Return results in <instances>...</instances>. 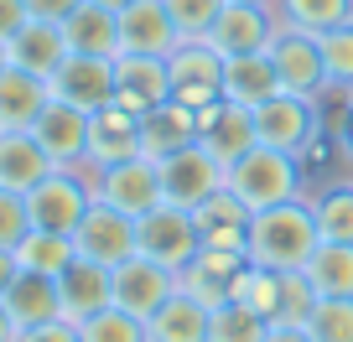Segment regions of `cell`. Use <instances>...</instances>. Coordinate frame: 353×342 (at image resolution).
Wrapping results in <instances>:
<instances>
[{"label":"cell","instance_id":"cell-42","mask_svg":"<svg viewBox=\"0 0 353 342\" xmlns=\"http://www.w3.org/2000/svg\"><path fill=\"white\" fill-rule=\"evenodd\" d=\"M26 21H32V6H26V0H0V42H11Z\"/></svg>","mask_w":353,"mask_h":342},{"label":"cell","instance_id":"cell-31","mask_svg":"<svg viewBox=\"0 0 353 342\" xmlns=\"http://www.w3.org/2000/svg\"><path fill=\"white\" fill-rule=\"evenodd\" d=\"M78 259V244L73 233H47V228H32L21 244H16V265L32 270V275H63L68 265Z\"/></svg>","mask_w":353,"mask_h":342},{"label":"cell","instance_id":"cell-38","mask_svg":"<svg viewBox=\"0 0 353 342\" xmlns=\"http://www.w3.org/2000/svg\"><path fill=\"white\" fill-rule=\"evenodd\" d=\"M78 342H145V321L120 306H104L99 317L78 321Z\"/></svg>","mask_w":353,"mask_h":342},{"label":"cell","instance_id":"cell-19","mask_svg":"<svg viewBox=\"0 0 353 342\" xmlns=\"http://www.w3.org/2000/svg\"><path fill=\"white\" fill-rule=\"evenodd\" d=\"M250 218H254V208L239 197V192H229V187H219L213 197H203L198 208H192V223H198V233H203L208 249H239L244 254Z\"/></svg>","mask_w":353,"mask_h":342},{"label":"cell","instance_id":"cell-40","mask_svg":"<svg viewBox=\"0 0 353 342\" xmlns=\"http://www.w3.org/2000/svg\"><path fill=\"white\" fill-rule=\"evenodd\" d=\"M219 11H223V0H166V16L182 36H208Z\"/></svg>","mask_w":353,"mask_h":342},{"label":"cell","instance_id":"cell-32","mask_svg":"<svg viewBox=\"0 0 353 342\" xmlns=\"http://www.w3.org/2000/svg\"><path fill=\"white\" fill-rule=\"evenodd\" d=\"M301 275L312 280L317 296H353V244H327L322 239Z\"/></svg>","mask_w":353,"mask_h":342},{"label":"cell","instance_id":"cell-1","mask_svg":"<svg viewBox=\"0 0 353 342\" xmlns=\"http://www.w3.org/2000/svg\"><path fill=\"white\" fill-rule=\"evenodd\" d=\"M322 233L317 218H312V202H276V208H260L250 218V239H244V259L265 270H307V259L317 254Z\"/></svg>","mask_w":353,"mask_h":342},{"label":"cell","instance_id":"cell-10","mask_svg":"<svg viewBox=\"0 0 353 342\" xmlns=\"http://www.w3.org/2000/svg\"><path fill=\"white\" fill-rule=\"evenodd\" d=\"M270 63L281 73V89L286 94H301V99H327L332 83H327V63H322V47L312 32H291L281 26V36L270 42Z\"/></svg>","mask_w":353,"mask_h":342},{"label":"cell","instance_id":"cell-22","mask_svg":"<svg viewBox=\"0 0 353 342\" xmlns=\"http://www.w3.org/2000/svg\"><path fill=\"white\" fill-rule=\"evenodd\" d=\"M192 140H198V114L182 99H166L141 114V156H151V161H166Z\"/></svg>","mask_w":353,"mask_h":342},{"label":"cell","instance_id":"cell-33","mask_svg":"<svg viewBox=\"0 0 353 342\" xmlns=\"http://www.w3.org/2000/svg\"><path fill=\"white\" fill-rule=\"evenodd\" d=\"M276 16L281 26H291V32H332V26L353 21V0H276Z\"/></svg>","mask_w":353,"mask_h":342},{"label":"cell","instance_id":"cell-49","mask_svg":"<svg viewBox=\"0 0 353 342\" xmlns=\"http://www.w3.org/2000/svg\"><path fill=\"white\" fill-rule=\"evenodd\" d=\"M94 6H104V11H125L130 0H94Z\"/></svg>","mask_w":353,"mask_h":342},{"label":"cell","instance_id":"cell-39","mask_svg":"<svg viewBox=\"0 0 353 342\" xmlns=\"http://www.w3.org/2000/svg\"><path fill=\"white\" fill-rule=\"evenodd\" d=\"M312 306H317V290H312V280L301 275V270H286V280H281V311H276V327H307Z\"/></svg>","mask_w":353,"mask_h":342},{"label":"cell","instance_id":"cell-18","mask_svg":"<svg viewBox=\"0 0 353 342\" xmlns=\"http://www.w3.org/2000/svg\"><path fill=\"white\" fill-rule=\"evenodd\" d=\"M176 42H182V32L166 16V0H130L120 11V52L166 57Z\"/></svg>","mask_w":353,"mask_h":342},{"label":"cell","instance_id":"cell-43","mask_svg":"<svg viewBox=\"0 0 353 342\" xmlns=\"http://www.w3.org/2000/svg\"><path fill=\"white\" fill-rule=\"evenodd\" d=\"M16 342H78V327L73 321H47V327H26Z\"/></svg>","mask_w":353,"mask_h":342},{"label":"cell","instance_id":"cell-37","mask_svg":"<svg viewBox=\"0 0 353 342\" xmlns=\"http://www.w3.org/2000/svg\"><path fill=\"white\" fill-rule=\"evenodd\" d=\"M312 342H353V296H317L307 317Z\"/></svg>","mask_w":353,"mask_h":342},{"label":"cell","instance_id":"cell-7","mask_svg":"<svg viewBox=\"0 0 353 342\" xmlns=\"http://www.w3.org/2000/svg\"><path fill=\"white\" fill-rule=\"evenodd\" d=\"M166 67H172V99H182L192 114L223 99V57L203 36H182L166 52Z\"/></svg>","mask_w":353,"mask_h":342},{"label":"cell","instance_id":"cell-47","mask_svg":"<svg viewBox=\"0 0 353 342\" xmlns=\"http://www.w3.org/2000/svg\"><path fill=\"white\" fill-rule=\"evenodd\" d=\"M265 342H312V337H307V327H276V321H270Z\"/></svg>","mask_w":353,"mask_h":342},{"label":"cell","instance_id":"cell-6","mask_svg":"<svg viewBox=\"0 0 353 342\" xmlns=\"http://www.w3.org/2000/svg\"><path fill=\"white\" fill-rule=\"evenodd\" d=\"M88 182H94V197L99 202L130 213V218H145V213H156L166 202L161 166H156L151 156H130V161H114V166H104V171H88Z\"/></svg>","mask_w":353,"mask_h":342},{"label":"cell","instance_id":"cell-16","mask_svg":"<svg viewBox=\"0 0 353 342\" xmlns=\"http://www.w3.org/2000/svg\"><path fill=\"white\" fill-rule=\"evenodd\" d=\"M141 156V114L120 109V104H104L99 114H88V161L83 171H104L114 161H130Z\"/></svg>","mask_w":353,"mask_h":342},{"label":"cell","instance_id":"cell-8","mask_svg":"<svg viewBox=\"0 0 353 342\" xmlns=\"http://www.w3.org/2000/svg\"><path fill=\"white\" fill-rule=\"evenodd\" d=\"M317 130H327V114L317 99H301V94H276L254 109V135H260V145H276V151L296 156Z\"/></svg>","mask_w":353,"mask_h":342},{"label":"cell","instance_id":"cell-12","mask_svg":"<svg viewBox=\"0 0 353 342\" xmlns=\"http://www.w3.org/2000/svg\"><path fill=\"white\" fill-rule=\"evenodd\" d=\"M52 99L73 104L83 114H99L104 104H114V57H83V52H68L63 67L52 78Z\"/></svg>","mask_w":353,"mask_h":342},{"label":"cell","instance_id":"cell-35","mask_svg":"<svg viewBox=\"0 0 353 342\" xmlns=\"http://www.w3.org/2000/svg\"><path fill=\"white\" fill-rule=\"evenodd\" d=\"M317 47H322V63H327L332 94L353 99V21H343V26H332V32H322Z\"/></svg>","mask_w":353,"mask_h":342},{"label":"cell","instance_id":"cell-27","mask_svg":"<svg viewBox=\"0 0 353 342\" xmlns=\"http://www.w3.org/2000/svg\"><path fill=\"white\" fill-rule=\"evenodd\" d=\"M63 57H68L63 21H37L32 16V21L11 36V63L26 67V73H37V78H52L57 67H63Z\"/></svg>","mask_w":353,"mask_h":342},{"label":"cell","instance_id":"cell-24","mask_svg":"<svg viewBox=\"0 0 353 342\" xmlns=\"http://www.w3.org/2000/svg\"><path fill=\"white\" fill-rule=\"evenodd\" d=\"M52 104V83L26 67H6L0 73V130H32L37 114Z\"/></svg>","mask_w":353,"mask_h":342},{"label":"cell","instance_id":"cell-44","mask_svg":"<svg viewBox=\"0 0 353 342\" xmlns=\"http://www.w3.org/2000/svg\"><path fill=\"white\" fill-rule=\"evenodd\" d=\"M26 6H32L37 21H68V16H73L83 0H26Z\"/></svg>","mask_w":353,"mask_h":342},{"label":"cell","instance_id":"cell-28","mask_svg":"<svg viewBox=\"0 0 353 342\" xmlns=\"http://www.w3.org/2000/svg\"><path fill=\"white\" fill-rule=\"evenodd\" d=\"M6 311L16 317V327H47V321H63V296H57V280L52 275H32V270H21V275L11 280V290H6Z\"/></svg>","mask_w":353,"mask_h":342},{"label":"cell","instance_id":"cell-45","mask_svg":"<svg viewBox=\"0 0 353 342\" xmlns=\"http://www.w3.org/2000/svg\"><path fill=\"white\" fill-rule=\"evenodd\" d=\"M332 125V135H338V151H343V161L353 166V99H348V109H343V120H327Z\"/></svg>","mask_w":353,"mask_h":342},{"label":"cell","instance_id":"cell-30","mask_svg":"<svg viewBox=\"0 0 353 342\" xmlns=\"http://www.w3.org/2000/svg\"><path fill=\"white\" fill-rule=\"evenodd\" d=\"M312 218H317V233L327 244H353V177L322 182L317 192H307Z\"/></svg>","mask_w":353,"mask_h":342},{"label":"cell","instance_id":"cell-17","mask_svg":"<svg viewBox=\"0 0 353 342\" xmlns=\"http://www.w3.org/2000/svg\"><path fill=\"white\" fill-rule=\"evenodd\" d=\"M32 135H37V145L47 151L52 166H83L88 161V114L73 109V104H63V99H52L37 114Z\"/></svg>","mask_w":353,"mask_h":342},{"label":"cell","instance_id":"cell-48","mask_svg":"<svg viewBox=\"0 0 353 342\" xmlns=\"http://www.w3.org/2000/svg\"><path fill=\"white\" fill-rule=\"evenodd\" d=\"M21 337V327H16V317L6 311V301H0V342H16Z\"/></svg>","mask_w":353,"mask_h":342},{"label":"cell","instance_id":"cell-13","mask_svg":"<svg viewBox=\"0 0 353 342\" xmlns=\"http://www.w3.org/2000/svg\"><path fill=\"white\" fill-rule=\"evenodd\" d=\"M110 280H114V306L130 311V317H141V321L176 290V270L156 265V259H145V254H130L125 265H114Z\"/></svg>","mask_w":353,"mask_h":342},{"label":"cell","instance_id":"cell-23","mask_svg":"<svg viewBox=\"0 0 353 342\" xmlns=\"http://www.w3.org/2000/svg\"><path fill=\"white\" fill-rule=\"evenodd\" d=\"M281 89V73L270 63V52H244V57H223V99L244 104V109H260L265 99H276Z\"/></svg>","mask_w":353,"mask_h":342},{"label":"cell","instance_id":"cell-26","mask_svg":"<svg viewBox=\"0 0 353 342\" xmlns=\"http://www.w3.org/2000/svg\"><path fill=\"white\" fill-rule=\"evenodd\" d=\"M68 36V52H83V57H120V11H104L94 0H83L73 16L63 21Z\"/></svg>","mask_w":353,"mask_h":342},{"label":"cell","instance_id":"cell-11","mask_svg":"<svg viewBox=\"0 0 353 342\" xmlns=\"http://www.w3.org/2000/svg\"><path fill=\"white\" fill-rule=\"evenodd\" d=\"M73 244H78V259H94V265L114 270L135 254V218L94 197V208H88L83 223L73 228Z\"/></svg>","mask_w":353,"mask_h":342},{"label":"cell","instance_id":"cell-20","mask_svg":"<svg viewBox=\"0 0 353 342\" xmlns=\"http://www.w3.org/2000/svg\"><path fill=\"white\" fill-rule=\"evenodd\" d=\"M250 265L239 249H208L203 244L198 249V259H192L188 270H176V290H188L192 301H203V306H223L229 301V286H234V275Z\"/></svg>","mask_w":353,"mask_h":342},{"label":"cell","instance_id":"cell-41","mask_svg":"<svg viewBox=\"0 0 353 342\" xmlns=\"http://www.w3.org/2000/svg\"><path fill=\"white\" fill-rule=\"evenodd\" d=\"M26 233H32V218H26V192L0 187V249H16Z\"/></svg>","mask_w":353,"mask_h":342},{"label":"cell","instance_id":"cell-36","mask_svg":"<svg viewBox=\"0 0 353 342\" xmlns=\"http://www.w3.org/2000/svg\"><path fill=\"white\" fill-rule=\"evenodd\" d=\"M265 332H270V321L254 317V311L239 306V301H223V306H213L208 342H265Z\"/></svg>","mask_w":353,"mask_h":342},{"label":"cell","instance_id":"cell-21","mask_svg":"<svg viewBox=\"0 0 353 342\" xmlns=\"http://www.w3.org/2000/svg\"><path fill=\"white\" fill-rule=\"evenodd\" d=\"M57 296H63V321H88L99 317L104 306H114V280L104 265H94V259H73V265L57 275Z\"/></svg>","mask_w":353,"mask_h":342},{"label":"cell","instance_id":"cell-46","mask_svg":"<svg viewBox=\"0 0 353 342\" xmlns=\"http://www.w3.org/2000/svg\"><path fill=\"white\" fill-rule=\"evenodd\" d=\"M16 275H21V265H16V249H0V301H6V290H11Z\"/></svg>","mask_w":353,"mask_h":342},{"label":"cell","instance_id":"cell-25","mask_svg":"<svg viewBox=\"0 0 353 342\" xmlns=\"http://www.w3.org/2000/svg\"><path fill=\"white\" fill-rule=\"evenodd\" d=\"M208 321H213V311L203 301H192L188 290H172L145 317V342H208Z\"/></svg>","mask_w":353,"mask_h":342},{"label":"cell","instance_id":"cell-29","mask_svg":"<svg viewBox=\"0 0 353 342\" xmlns=\"http://www.w3.org/2000/svg\"><path fill=\"white\" fill-rule=\"evenodd\" d=\"M47 171H52V161H47L32 130H0V187L32 192Z\"/></svg>","mask_w":353,"mask_h":342},{"label":"cell","instance_id":"cell-34","mask_svg":"<svg viewBox=\"0 0 353 342\" xmlns=\"http://www.w3.org/2000/svg\"><path fill=\"white\" fill-rule=\"evenodd\" d=\"M281 270H265V265H244L239 275H234V286H229V301H239V306H250L254 317H265V321H276V311H281Z\"/></svg>","mask_w":353,"mask_h":342},{"label":"cell","instance_id":"cell-5","mask_svg":"<svg viewBox=\"0 0 353 342\" xmlns=\"http://www.w3.org/2000/svg\"><path fill=\"white\" fill-rule=\"evenodd\" d=\"M203 249V233L192 223V208H176V202H161L156 213L135 218V254L156 259L166 270H188Z\"/></svg>","mask_w":353,"mask_h":342},{"label":"cell","instance_id":"cell-2","mask_svg":"<svg viewBox=\"0 0 353 342\" xmlns=\"http://www.w3.org/2000/svg\"><path fill=\"white\" fill-rule=\"evenodd\" d=\"M229 192H239L254 213L276 208V202H296L307 197V166L291 151H276V145H250L229 166Z\"/></svg>","mask_w":353,"mask_h":342},{"label":"cell","instance_id":"cell-50","mask_svg":"<svg viewBox=\"0 0 353 342\" xmlns=\"http://www.w3.org/2000/svg\"><path fill=\"white\" fill-rule=\"evenodd\" d=\"M11 67V42H0V73Z\"/></svg>","mask_w":353,"mask_h":342},{"label":"cell","instance_id":"cell-4","mask_svg":"<svg viewBox=\"0 0 353 342\" xmlns=\"http://www.w3.org/2000/svg\"><path fill=\"white\" fill-rule=\"evenodd\" d=\"M276 36H281L276 0H223L219 21L208 26L203 42L219 57H244V52H270Z\"/></svg>","mask_w":353,"mask_h":342},{"label":"cell","instance_id":"cell-15","mask_svg":"<svg viewBox=\"0 0 353 342\" xmlns=\"http://www.w3.org/2000/svg\"><path fill=\"white\" fill-rule=\"evenodd\" d=\"M198 145L208 156H219L223 166H234L250 145H260V135H254V109H244V104H208V109H198Z\"/></svg>","mask_w":353,"mask_h":342},{"label":"cell","instance_id":"cell-3","mask_svg":"<svg viewBox=\"0 0 353 342\" xmlns=\"http://www.w3.org/2000/svg\"><path fill=\"white\" fill-rule=\"evenodd\" d=\"M88 208H94V182H88L83 166H52L26 192V218H32V228H47V233H73Z\"/></svg>","mask_w":353,"mask_h":342},{"label":"cell","instance_id":"cell-9","mask_svg":"<svg viewBox=\"0 0 353 342\" xmlns=\"http://www.w3.org/2000/svg\"><path fill=\"white\" fill-rule=\"evenodd\" d=\"M161 166V192L166 202H176V208H198L203 197H213L219 187H229V166L219 161V156H208L198 140L182 145L176 156H166Z\"/></svg>","mask_w":353,"mask_h":342},{"label":"cell","instance_id":"cell-14","mask_svg":"<svg viewBox=\"0 0 353 342\" xmlns=\"http://www.w3.org/2000/svg\"><path fill=\"white\" fill-rule=\"evenodd\" d=\"M166 99H172V67H166V57H141V52L114 57V104L120 109L145 114Z\"/></svg>","mask_w":353,"mask_h":342}]
</instances>
